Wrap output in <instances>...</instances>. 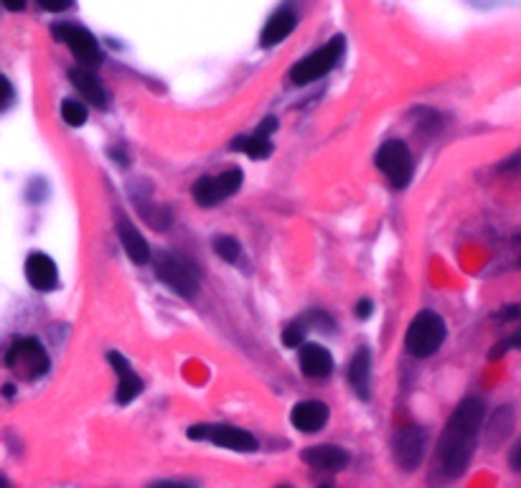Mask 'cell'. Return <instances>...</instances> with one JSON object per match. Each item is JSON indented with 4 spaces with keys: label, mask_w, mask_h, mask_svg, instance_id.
<instances>
[{
    "label": "cell",
    "mask_w": 521,
    "mask_h": 488,
    "mask_svg": "<svg viewBox=\"0 0 521 488\" xmlns=\"http://www.w3.org/2000/svg\"><path fill=\"white\" fill-rule=\"evenodd\" d=\"M481 425H483V402L481 400H466L463 405L456 407V412L450 415V420L442 430L438 445L440 471L445 473V478H458L468 468L473 453H475Z\"/></svg>",
    "instance_id": "cell-1"
},
{
    "label": "cell",
    "mask_w": 521,
    "mask_h": 488,
    "mask_svg": "<svg viewBox=\"0 0 521 488\" xmlns=\"http://www.w3.org/2000/svg\"><path fill=\"white\" fill-rule=\"evenodd\" d=\"M155 275L181 298H194L201 285V275L196 270L194 260H189L181 252H158L155 255Z\"/></svg>",
    "instance_id": "cell-2"
},
{
    "label": "cell",
    "mask_w": 521,
    "mask_h": 488,
    "mask_svg": "<svg viewBox=\"0 0 521 488\" xmlns=\"http://www.w3.org/2000/svg\"><path fill=\"white\" fill-rule=\"evenodd\" d=\"M442 341H445V321L433 310H423L409 324L408 336H405V349L412 357L424 358L433 357L442 346Z\"/></svg>",
    "instance_id": "cell-3"
},
{
    "label": "cell",
    "mask_w": 521,
    "mask_h": 488,
    "mask_svg": "<svg viewBox=\"0 0 521 488\" xmlns=\"http://www.w3.org/2000/svg\"><path fill=\"white\" fill-rule=\"evenodd\" d=\"M343 44H346L343 36H333L324 49L313 51V54H308V56L303 59V62H298V64L290 69V80H293V84H310V81L324 80L328 72L339 64V59H341L343 54Z\"/></svg>",
    "instance_id": "cell-4"
},
{
    "label": "cell",
    "mask_w": 521,
    "mask_h": 488,
    "mask_svg": "<svg viewBox=\"0 0 521 488\" xmlns=\"http://www.w3.org/2000/svg\"><path fill=\"white\" fill-rule=\"evenodd\" d=\"M376 168L391 181V186L405 189L415 176V161L408 143L402 140H387L376 153Z\"/></svg>",
    "instance_id": "cell-5"
},
{
    "label": "cell",
    "mask_w": 521,
    "mask_h": 488,
    "mask_svg": "<svg viewBox=\"0 0 521 488\" xmlns=\"http://www.w3.org/2000/svg\"><path fill=\"white\" fill-rule=\"evenodd\" d=\"M5 364L21 379H38V376H44L49 372V354L36 339H21L5 354Z\"/></svg>",
    "instance_id": "cell-6"
},
{
    "label": "cell",
    "mask_w": 521,
    "mask_h": 488,
    "mask_svg": "<svg viewBox=\"0 0 521 488\" xmlns=\"http://www.w3.org/2000/svg\"><path fill=\"white\" fill-rule=\"evenodd\" d=\"M242 186V171L239 168H229L219 176H204L201 181H196L194 186V198L198 206L209 209V206H216L222 204L224 198L234 196Z\"/></svg>",
    "instance_id": "cell-7"
},
{
    "label": "cell",
    "mask_w": 521,
    "mask_h": 488,
    "mask_svg": "<svg viewBox=\"0 0 521 488\" xmlns=\"http://www.w3.org/2000/svg\"><path fill=\"white\" fill-rule=\"evenodd\" d=\"M191 440H212L219 448L237 450V453H252L257 450V440L247 430L231 427V425H196L189 430Z\"/></svg>",
    "instance_id": "cell-8"
},
{
    "label": "cell",
    "mask_w": 521,
    "mask_h": 488,
    "mask_svg": "<svg viewBox=\"0 0 521 488\" xmlns=\"http://www.w3.org/2000/svg\"><path fill=\"white\" fill-rule=\"evenodd\" d=\"M54 36L69 46V51L82 62V64H99L102 62V51H99L97 38L87 31L84 26L77 23H59L54 26Z\"/></svg>",
    "instance_id": "cell-9"
},
{
    "label": "cell",
    "mask_w": 521,
    "mask_h": 488,
    "mask_svg": "<svg viewBox=\"0 0 521 488\" xmlns=\"http://www.w3.org/2000/svg\"><path fill=\"white\" fill-rule=\"evenodd\" d=\"M424 456V430L417 425H409L397 433L394 438V458L405 471H415Z\"/></svg>",
    "instance_id": "cell-10"
},
{
    "label": "cell",
    "mask_w": 521,
    "mask_h": 488,
    "mask_svg": "<svg viewBox=\"0 0 521 488\" xmlns=\"http://www.w3.org/2000/svg\"><path fill=\"white\" fill-rule=\"evenodd\" d=\"M26 277H29L33 290H41V293H51V290L59 288V270H56V265H54L49 255H44V252L29 255Z\"/></svg>",
    "instance_id": "cell-11"
},
{
    "label": "cell",
    "mask_w": 521,
    "mask_h": 488,
    "mask_svg": "<svg viewBox=\"0 0 521 488\" xmlns=\"http://www.w3.org/2000/svg\"><path fill=\"white\" fill-rule=\"evenodd\" d=\"M107 358H110V366L117 372V402L128 405L143 391V379L135 374V369L128 364V358L122 357V354L110 351Z\"/></svg>",
    "instance_id": "cell-12"
},
{
    "label": "cell",
    "mask_w": 521,
    "mask_h": 488,
    "mask_svg": "<svg viewBox=\"0 0 521 488\" xmlns=\"http://www.w3.org/2000/svg\"><path fill=\"white\" fill-rule=\"evenodd\" d=\"M290 423L295 430L300 433H318L324 430L328 423V407L318 400H308V402H300L293 407L290 412Z\"/></svg>",
    "instance_id": "cell-13"
},
{
    "label": "cell",
    "mask_w": 521,
    "mask_h": 488,
    "mask_svg": "<svg viewBox=\"0 0 521 488\" xmlns=\"http://www.w3.org/2000/svg\"><path fill=\"white\" fill-rule=\"evenodd\" d=\"M303 460L318 471L336 473L349 466V453L339 445H313L308 450H303Z\"/></svg>",
    "instance_id": "cell-14"
},
{
    "label": "cell",
    "mask_w": 521,
    "mask_h": 488,
    "mask_svg": "<svg viewBox=\"0 0 521 488\" xmlns=\"http://www.w3.org/2000/svg\"><path fill=\"white\" fill-rule=\"evenodd\" d=\"M300 369L310 379H326L333 372V357L318 343H300Z\"/></svg>",
    "instance_id": "cell-15"
},
{
    "label": "cell",
    "mask_w": 521,
    "mask_h": 488,
    "mask_svg": "<svg viewBox=\"0 0 521 488\" xmlns=\"http://www.w3.org/2000/svg\"><path fill=\"white\" fill-rule=\"evenodd\" d=\"M295 26H298V16H295L293 11H277L270 16V21L265 23V29H262L260 36V44L262 49H273L277 46L280 41H285L290 33L295 31Z\"/></svg>",
    "instance_id": "cell-16"
},
{
    "label": "cell",
    "mask_w": 521,
    "mask_h": 488,
    "mask_svg": "<svg viewBox=\"0 0 521 488\" xmlns=\"http://www.w3.org/2000/svg\"><path fill=\"white\" fill-rule=\"evenodd\" d=\"M369 382H372V354L366 346H361L349 364V384L361 400H369Z\"/></svg>",
    "instance_id": "cell-17"
},
{
    "label": "cell",
    "mask_w": 521,
    "mask_h": 488,
    "mask_svg": "<svg viewBox=\"0 0 521 488\" xmlns=\"http://www.w3.org/2000/svg\"><path fill=\"white\" fill-rule=\"evenodd\" d=\"M117 231H120V242L125 247L128 257H130L135 265H146V262H150V247H147V242L143 240V234H140L138 229L122 219Z\"/></svg>",
    "instance_id": "cell-18"
},
{
    "label": "cell",
    "mask_w": 521,
    "mask_h": 488,
    "mask_svg": "<svg viewBox=\"0 0 521 488\" xmlns=\"http://www.w3.org/2000/svg\"><path fill=\"white\" fill-rule=\"evenodd\" d=\"M69 80H71V84L82 92L84 99H89L95 107H99V110H105L107 107V95H105V89H102V84H99L89 72H84V69H74L71 74H69Z\"/></svg>",
    "instance_id": "cell-19"
},
{
    "label": "cell",
    "mask_w": 521,
    "mask_h": 488,
    "mask_svg": "<svg viewBox=\"0 0 521 488\" xmlns=\"http://www.w3.org/2000/svg\"><path fill=\"white\" fill-rule=\"evenodd\" d=\"M231 150H245L249 158H270L273 156V140H270V135H260V132H255V135H242V138H237L234 143H231Z\"/></svg>",
    "instance_id": "cell-20"
},
{
    "label": "cell",
    "mask_w": 521,
    "mask_h": 488,
    "mask_svg": "<svg viewBox=\"0 0 521 488\" xmlns=\"http://www.w3.org/2000/svg\"><path fill=\"white\" fill-rule=\"evenodd\" d=\"M62 120H64L66 125H71V128H82L84 122H87V107H84L82 102H77V99H64L62 102Z\"/></svg>",
    "instance_id": "cell-21"
},
{
    "label": "cell",
    "mask_w": 521,
    "mask_h": 488,
    "mask_svg": "<svg viewBox=\"0 0 521 488\" xmlns=\"http://www.w3.org/2000/svg\"><path fill=\"white\" fill-rule=\"evenodd\" d=\"M214 252H216L222 260L237 262L239 260V255H242V247H239V242H237L234 237H216V240H214Z\"/></svg>",
    "instance_id": "cell-22"
},
{
    "label": "cell",
    "mask_w": 521,
    "mask_h": 488,
    "mask_svg": "<svg viewBox=\"0 0 521 488\" xmlns=\"http://www.w3.org/2000/svg\"><path fill=\"white\" fill-rule=\"evenodd\" d=\"M303 336H306V331H303V325L290 324L285 328V333H282V341L288 349H298L300 343H303Z\"/></svg>",
    "instance_id": "cell-23"
},
{
    "label": "cell",
    "mask_w": 521,
    "mask_h": 488,
    "mask_svg": "<svg viewBox=\"0 0 521 488\" xmlns=\"http://www.w3.org/2000/svg\"><path fill=\"white\" fill-rule=\"evenodd\" d=\"M11 102H13V87H11V81L5 80V77H0V113L8 110Z\"/></svg>",
    "instance_id": "cell-24"
},
{
    "label": "cell",
    "mask_w": 521,
    "mask_h": 488,
    "mask_svg": "<svg viewBox=\"0 0 521 488\" xmlns=\"http://www.w3.org/2000/svg\"><path fill=\"white\" fill-rule=\"evenodd\" d=\"M38 3H41L46 11H54V13H56V11H66V8L71 5V0H38Z\"/></svg>",
    "instance_id": "cell-25"
},
{
    "label": "cell",
    "mask_w": 521,
    "mask_h": 488,
    "mask_svg": "<svg viewBox=\"0 0 521 488\" xmlns=\"http://www.w3.org/2000/svg\"><path fill=\"white\" fill-rule=\"evenodd\" d=\"M372 308H374L372 300H361L357 306V316L358 318H369V316H372Z\"/></svg>",
    "instance_id": "cell-26"
},
{
    "label": "cell",
    "mask_w": 521,
    "mask_h": 488,
    "mask_svg": "<svg viewBox=\"0 0 521 488\" xmlns=\"http://www.w3.org/2000/svg\"><path fill=\"white\" fill-rule=\"evenodd\" d=\"M8 11H13V13H18V11H23L26 8V0H0Z\"/></svg>",
    "instance_id": "cell-27"
},
{
    "label": "cell",
    "mask_w": 521,
    "mask_h": 488,
    "mask_svg": "<svg viewBox=\"0 0 521 488\" xmlns=\"http://www.w3.org/2000/svg\"><path fill=\"white\" fill-rule=\"evenodd\" d=\"M3 394H5V397H11V394H16V387H11V384H8V387L3 390Z\"/></svg>",
    "instance_id": "cell-28"
}]
</instances>
